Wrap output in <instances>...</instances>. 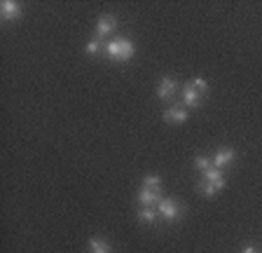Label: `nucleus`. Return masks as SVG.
<instances>
[{"instance_id": "18", "label": "nucleus", "mask_w": 262, "mask_h": 253, "mask_svg": "<svg viewBox=\"0 0 262 253\" xmlns=\"http://www.w3.org/2000/svg\"><path fill=\"white\" fill-rule=\"evenodd\" d=\"M241 253H257V248H255V246H246Z\"/></svg>"}, {"instance_id": "5", "label": "nucleus", "mask_w": 262, "mask_h": 253, "mask_svg": "<svg viewBox=\"0 0 262 253\" xmlns=\"http://www.w3.org/2000/svg\"><path fill=\"white\" fill-rule=\"evenodd\" d=\"M115 28H117V17L115 14H101L96 22V38H108Z\"/></svg>"}, {"instance_id": "2", "label": "nucleus", "mask_w": 262, "mask_h": 253, "mask_svg": "<svg viewBox=\"0 0 262 253\" xmlns=\"http://www.w3.org/2000/svg\"><path fill=\"white\" fill-rule=\"evenodd\" d=\"M155 209H157L159 218H164L166 223H176V220H180V216H183V211H185L183 209V204H180L176 197H162Z\"/></svg>"}, {"instance_id": "11", "label": "nucleus", "mask_w": 262, "mask_h": 253, "mask_svg": "<svg viewBox=\"0 0 262 253\" xmlns=\"http://www.w3.org/2000/svg\"><path fill=\"white\" fill-rule=\"evenodd\" d=\"M136 218H138V223H143V225H155L159 220V214L155 206H141V209L136 211Z\"/></svg>"}, {"instance_id": "7", "label": "nucleus", "mask_w": 262, "mask_h": 253, "mask_svg": "<svg viewBox=\"0 0 262 253\" xmlns=\"http://www.w3.org/2000/svg\"><path fill=\"white\" fill-rule=\"evenodd\" d=\"M159 199H162V193H155V190H150V187H145V185H141L136 190L138 206H157Z\"/></svg>"}, {"instance_id": "16", "label": "nucleus", "mask_w": 262, "mask_h": 253, "mask_svg": "<svg viewBox=\"0 0 262 253\" xmlns=\"http://www.w3.org/2000/svg\"><path fill=\"white\" fill-rule=\"evenodd\" d=\"M194 166L202 171V174H206L208 169H213V160H211V157H206V155H196V157H194Z\"/></svg>"}, {"instance_id": "8", "label": "nucleus", "mask_w": 262, "mask_h": 253, "mask_svg": "<svg viewBox=\"0 0 262 253\" xmlns=\"http://www.w3.org/2000/svg\"><path fill=\"white\" fill-rule=\"evenodd\" d=\"M213 160V166H215V169H227V166H232L234 164V160H236V153L232 148H220L218 153L213 155L211 157Z\"/></svg>"}, {"instance_id": "14", "label": "nucleus", "mask_w": 262, "mask_h": 253, "mask_svg": "<svg viewBox=\"0 0 262 253\" xmlns=\"http://www.w3.org/2000/svg\"><path fill=\"white\" fill-rule=\"evenodd\" d=\"M141 185L150 187V190H155V193H162V178H159L157 174H147V176L143 178Z\"/></svg>"}, {"instance_id": "12", "label": "nucleus", "mask_w": 262, "mask_h": 253, "mask_svg": "<svg viewBox=\"0 0 262 253\" xmlns=\"http://www.w3.org/2000/svg\"><path fill=\"white\" fill-rule=\"evenodd\" d=\"M89 253H113V246L105 242L103 237H92L89 239Z\"/></svg>"}, {"instance_id": "6", "label": "nucleus", "mask_w": 262, "mask_h": 253, "mask_svg": "<svg viewBox=\"0 0 262 253\" xmlns=\"http://www.w3.org/2000/svg\"><path fill=\"white\" fill-rule=\"evenodd\" d=\"M176 92H178V82H176L173 77H162L159 80V85H157V99H162V101H171L176 96Z\"/></svg>"}, {"instance_id": "13", "label": "nucleus", "mask_w": 262, "mask_h": 253, "mask_svg": "<svg viewBox=\"0 0 262 253\" xmlns=\"http://www.w3.org/2000/svg\"><path fill=\"white\" fill-rule=\"evenodd\" d=\"M84 52H87L89 56H96V54H101V52L105 54V43L101 38H94V40H89V43H87Z\"/></svg>"}, {"instance_id": "3", "label": "nucleus", "mask_w": 262, "mask_h": 253, "mask_svg": "<svg viewBox=\"0 0 262 253\" xmlns=\"http://www.w3.org/2000/svg\"><path fill=\"white\" fill-rule=\"evenodd\" d=\"M21 17H24V7L16 0H3L0 3V19H3V24H12Z\"/></svg>"}, {"instance_id": "9", "label": "nucleus", "mask_w": 262, "mask_h": 253, "mask_svg": "<svg viewBox=\"0 0 262 253\" xmlns=\"http://www.w3.org/2000/svg\"><path fill=\"white\" fill-rule=\"evenodd\" d=\"M185 120H187V108L183 103H176L164 110V122H169V124H183Z\"/></svg>"}, {"instance_id": "15", "label": "nucleus", "mask_w": 262, "mask_h": 253, "mask_svg": "<svg viewBox=\"0 0 262 253\" xmlns=\"http://www.w3.org/2000/svg\"><path fill=\"white\" fill-rule=\"evenodd\" d=\"M202 178H206V181H213V183H227L225 181V171L223 169H208L206 174H202Z\"/></svg>"}, {"instance_id": "1", "label": "nucleus", "mask_w": 262, "mask_h": 253, "mask_svg": "<svg viewBox=\"0 0 262 253\" xmlns=\"http://www.w3.org/2000/svg\"><path fill=\"white\" fill-rule=\"evenodd\" d=\"M105 56L110 61H115V64H126V61L136 56V45L129 38H124V35H115L113 40L105 43Z\"/></svg>"}, {"instance_id": "17", "label": "nucleus", "mask_w": 262, "mask_h": 253, "mask_svg": "<svg viewBox=\"0 0 262 253\" xmlns=\"http://www.w3.org/2000/svg\"><path fill=\"white\" fill-rule=\"evenodd\" d=\"M190 82L194 85V87L199 89V92H202V94H206V96H208V92H211V87H208V82H206V80H204V77H194V80H190Z\"/></svg>"}, {"instance_id": "10", "label": "nucleus", "mask_w": 262, "mask_h": 253, "mask_svg": "<svg viewBox=\"0 0 262 253\" xmlns=\"http://www.w3.org/2000/svg\"><path fill=\"white\" fill-rule=\"evenodd\" d=\"M223 187H225V183H213V181H206V178H199V183H196V190L204 197H215Z\"/></svg>"}, {"instance_id": "4", "label": "nucleus", "mask_w": 262, "mask_h": 253, "mask_svg": "<svg viewBox=\"0 0 262 253\" xmlns=\"http://www.w3.org/2000/svg\"><path fill=\"white\" fill-rule=\"evenodd\" d=\"M204 99H206V94H202L192 82H187L183 87V106L185 108H199L204 103Z\"/></svg>"}]
</instances>
